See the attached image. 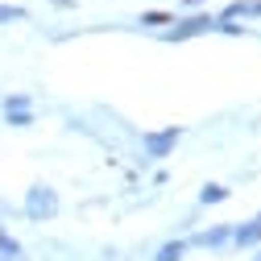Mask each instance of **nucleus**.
Segmentation results:
<instances>
[{"instance_id": "11", "label": "nucleus", "mask_w": 261, "mask_h": 261, "mask_svg": "<svg viewBox=\"0 0 261 261\" xmlns=\"http://www.w3.org/2000/svg\"><path fill=\"white\" fill-rule=\"evenodd\" d=\"M25 17V9H17V5H0V21H21Z\"/></svg>"}, {"instance_id": "3", "label": "nucleus", "mask_w": 261, "mask_h": 261, "mask_svg": "<svg viewBox=\"0 0 261 261\" xmlns=\"http://www.w3.org/2000/svg\"><path fill=\"white\" fill-rule=\"evenodd\" d=\"M207 29H216V17H207V13H199V17H187V21H178V29H170L166 38H174V42H182V38H195V34H207Z\"/></svg>"}, {"instance_id": "12", "label": "nucleus", "mask_w": 261, "mask_h": 261, "mask_svg": "<svg viewBox=\"0 0 261 261\" xmlns=\"http://www.w3.org/2000/svg\"><path fill=\"white\" fill-rule=\"evenodd\" d=\"M170 21V13H145L141 17V25H166Z\"/></svg>"}, {"instance_id": "14", "label": "nucleus", "mask_w": 261, "mask_h": 261, "mask_svg": "<svg viewBox=\"0 0 261 261\" xmlns=\"http://www.w3.org/2000/svg\"><path fill=\"white\" fill-rule=\"evenodd\" d=\"M253 261H261V245H257V257H253Z\"/></svg>"}, {"instance_id": "10", "label": "nucleus", "mask_w": 261, "mask_h": 261, "mask_svg": "<svg viewBox=\"0 0 261 261\" xmlns=\"http://www.w3.org/2000/svg\"><path fill=\"white\" fill-rule=\"evenodd\" d=\"M5 116H9L13 128H29V124H34V112H5Z\"/></svg>"}, {"instance_id": "6", "label": "nucleus", "mask_w": 261, "mask_h": 261, "mask_svg": "<svg viewBox=\"0 0 261 261\" xmlns=\"http://www.w3.org/2000/svg\"><path fill=\"white\" fill-rule=\"evenodd\" d=\"M228 195H232V191H228L224 182H207V187L199 191V199H203V203H224Z\"/></svg>"}, {"instance_id": "7", "label": "nucleus", "mask_w": 261, "mask_h": 261, "mask_svg": "<svg viewBox=\"0 0 261 261\" xmlns=\"http://www.w3.org/2000/svg\"><path fill=\"white\" fill-rule=\"evenodd\" d=\"M182 253H187V241H166V245L158 249V257H153V261H178Z\"/></svg>"}, {"instance_id": "8", "label": "nucleus", "mask_w": 261, "mask_h": 261, "mask_svg": "<svg viewBox=\"0 0 261 261\" xmlns=\"http://www.w3.org/2000/svg\"><path fill=\"white\" fill-rule=\"evenodd\" d=\"M17 257H21V245L5 232V228H0V261H17Z\"/></svg>"}, {"instance_id": "9", "label": "nucleus", "mask_w": 261, "mask_h": 261, "mask_svg": "<svg viewBox=\"0 0 261 261\" xmlns=\"http://www.w3.org/2000/svg\"><path fill=\"white\" fill-rule=\"evenodd\" d=\"M5 112H29V95H9V100H5Z\"/></svg>"}, {"instance_id": "2", "label": "nucleus", "mask_w": 261, "mask_h": 261, "mask_svg": "<svg viewBox=\"0 0 261 261\" xmlns=\"http://www.w3.org/2000/svg\"><path fill=\"white\" fill-rule=\"evenodd\" d=\"M178 137H182V128H162V133H145V153L149 158H166L174 145H178Z\"/></svg>"}, {"instance_id": "15", "label": "nucleus", "mask_w": 261, "mask_h": 261, "mask_svg": "<svg viewBox=\"0 0 261 261\" xmlns=\"http://www.w3.org/2000/svg\"><path fill=\"white\" fill-rule=\"evenodd\" d=\"M257 224H261V216H257Z\"/></svg>"}, {"instance_id": "5", "label": "nucleus", "mask_w": 261, "mask_h": 261, "mask_svg": "<svg viewBox=\"0 0 261 261\" xmlns=\"http://www.w3.org/2000/svg\"><path fill=\"white\" fill-rule=\"evenodd\" d=\"M232 245H237V249H257V245H261V224H257V220L237 224V228H232Z\"/></svg>"}, {"instance_id": "13", "label": "nucleus", "mask_w": 261, "mask_h": 261, "mask_svg": "<svg viewBox=\"0 0 261 261\" xmlns=\"http://www.w3.org/2000/svg\"><path fill=\"white\" fill-rule=\"evenodd\" d=\"M182 5H187V9H195V5H203V0H182Z\"/></svg>"}, {"instance_id": "1", "label": "nucleus", "mask_w": 261, "mask_h": 261, "mask_svg": "<svg viewBox=\"0 0 261 261\" xmlns=\"http://www.w3.org/2000/svg\"><path fill=\"white\" fill-rule=\"evenodd\" d=\"M25 216L34 220V224H42V220H54L58 216V195L50 191V187H29V195H25Z\"/></svg>"}, {"instance_id": "4", "label": "nucleus", "mask_w": 261, "mask_h": 261, "mask_svg": "<svg viewBox=\"0 0 261 261\" xmlns=\"http://www.w3.org/2000/svg\"><path fill=\"white\" fill-rule=\"evenodd\" d=\"M232 241V228L228 224H216V228H207V232H195L187 245H195V249H220V245H228Z\"/></svg>"}]
</instances>
